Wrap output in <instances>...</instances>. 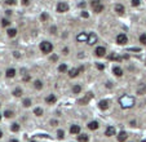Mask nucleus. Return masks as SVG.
Returning <instances> with one entry per match:
<instances>
[{"mask_svg":"<svg viewBox=\"0 0 146 142\" xmlns=\"http://www.w3.org/2000/svg\"><path fill=\"white\" fill-rule=\"evenodd\" d=\"M23 80H25V81H29V80H30V76H29V75H26V76L23 77Z\"/></svg>","mask_w":146,"mask_h":142,"instance_id":"79ce46f5","label":"nucleus"},{"mask_svg":"<svg viewBox=\"0 0 146 142\" xmlns=\"http://www.w3.org/2000/svg\"><path fill=\"white\" fill-rule=\"evenodd\" d=\"M96 67H97L98 70H103V68H105V65H103V63H96Z\"/></svg>","mask_w":146,"mask_h":142,"instance_id":"c9c22d12","label":"nucleus"},{"mask_svg":"<svg viewBox=\"0 0 146 142\" xmlns=\"http://www.w3.org/2000/svg\"><path fill=\"white\" fill-rule=\"evenodd\" d=\"M90 5H92L93 12H96V13H101V12L103 11V5L101 4V1H100V0H93V1L90 3Z\"/></svg>","mask_w":146,"mask_h":142,"instance_id":"f03ea898","label":"nucleus"},{"mask_svg":"<svg viewBox=\"0 0 146 142\" xmlns=\"http://www.w3.org/2000/svg\"><path fill=\"white\" fill-rule=\"evenodd\" d=\"M57 58H58L57 56H52V61H54V62H56V61H57Z\"/></svg>","mask_w":146,"mask_h":142,"instance_id":"a18cd8bd","label":"nucleus"},{"mask_svg":"<svg viewBox=\"0 0 146 142\" xmlns=\"http://www.w3.org/2000/svg\"><path fill=\"white\" fill-rule=\"evenodd\" d=\"M92 97H93V94H92V93H87V96H85V97H84L83 99H80V103L85 105V103L88 102V101H89L90 98H92Z\"/></svg>","mask_w":146,"mask_h":142,"instance_id":"f3484780","label":"nucleus"},{"mask_svg":"<svg viewBox=\"0 0 146 142\" xmlns=\"http://www.w3.org/2000/svg\"><path fill=\"white\" fill-rule=\"evenodd\" d=\"M87 43H88L89 45L96 44V43H97V35L93 34V33H90V34H89V36H88V42H87Z\"/></svg>","mask_w":146,"mask_h":142,"instance_id":"6e6552de","label":"nucleus"},{"mask_svg":"<svg viewBox=\"0 0 146 142\" xmlns=\"http://www.w3.org/2000/svg\"><path fill=\"white\" fill-rule=\"evenodd\" d=\"M5 3L8 4V5H14V4H16V0H7Z\"/></svg>","mask_w":146,"mask_h":142,"instance_id":"4c0bfd02","label":"nucleus"},{"mask_svg":"<svg viewBox=\"0 0 146 142\" xmlns=\"http://www.w3.org/2000/svg\"><path fill=\"white\" fill-rule=\"evenodd\" d=\"M112 72H114V74H115L116 76H122V75H123V70H122L119 66L112 67Z\"/></svg>","mask_w":146,"mask_h":142,"instance_id":"dca6fc26","label":"nucleus"},{"mask_svg":"<svg viewBox=\"0 0 146 142\" xmlns=\"http://www.w3.org/2000/svg\"><path fill=\"white\" fill-rule=\"evenodd\" d=\"M66 70H67V66L65 65V63H62V65L58 66V71H60V72H65Z\"/></svg>","mask_w":146,"mask_h":142,"instance_id":"bb28decb","label":"nucleus"},{"mask_svg":"<svg viewBox=\"0 0 146 142\" xmlns=\"http://www.w3.org/2000/svg\"><path fill=\"white\" fill-rule=\"evenodd\" d=\"M140 43H142V44L146 45V34H142L140 36Z\"/></svg>","mask_w":146,"mask_h":142,"instance_id":"2f4dec72","label":"nucleus"},{"mask_svg":"<svg viewBox=\"0 0 146 142\" xmlns=\"http://www.w3.org/2000/svg\"><path fill=\"white\" fill-rule=\"evenodd\" d=\"M40 20H42V21H47L48 20V14H47V13H43V14L40 16Z\"/></svg>","mask_w":146,"mask_h":142,"instance_id":"f704fd0d","label":"nucleus"},{"mask_svg":"<svg viewBox=\"0 0 146 142\" xmlns=\"http://www.w3.org/2000/svg\"><path fill=\"white\" fill-rule=\"evenodd\" d=\"M1 25H3L4 27H8L9 25H11V22H9L7 18H3V20H1Z\"/></svg>","mask_w":146,"mask_h":142,"instance_id":"c756f323","label":"nucleus"},{"mask_svg":"<svg viewBox=\"0 0 146 142\" xmlns=\"http://www.w3.org/2000/svg\"><path fill=\"white\" fill-rule=\"evenodd\" d=\"M70 133H71V134H79V133H80V127H79V125H71Z\"/></svg>","mask_w":146,"mask_h":142,"instance_id":"9b49d317","label":"nucleus"},{"mask_svg":"<svg viewBox=\"0 0 146 142\" xmlns=\"http://www.w3.org/2000/svg\"><path fill=\"white\" fill-rule=\"evenodd\" d=\"M0 120H1V114H0Z\"/></svg>","mask_w":146,"mask_h":142,"instance_id":"8fccbe9b","label":"nucleus"},{"mask_svg":"<svg viewBox=\"0 0 146 142\" xmlns=\"http://www.w3.org/2000/svg\"><path fill=\"white\" fill-rule=\"evenodd\" d=\"M30 142H35V141H30Z\"/></svg>","mask_w":146,"mask_h":142,"instance_id":"864d4df0","label":"nucleus"},{"mask_svg":"<svg viewBox=\"0 0 146 142\" xmlns=\"http://www.w3.org/2000/svg\"><path fill=\"white\" fill-rule=\"evenodd\" d=\"M88 136L87 134H80V136H78V141L79 142H88Z\"/></svg>","mask_w":146,"mask_h":142,"instance_id":"412c9836","label":"nucleus"},{"mask_svg":"<svg viewBox=\"0 0 146 142\" xmlns=\"http://www.w3.org/2000/svg\"><path fill=\"white\" fill-rule=\"evenodd\" d=\"M40 49H42L43 53H51L53 50V45L49 42H43L42 44H40Z\"/></svg>","mask_w":146,"mask_h":142,"instance_id":"7ed1b4c3","label":"nucleus"},{"mask_svg":"<svg viewBox=\"0 0 146 142\" xmlns=\"http://www.w3.org/2000/svg\"><path fill=\"white\" fill-rule=\"evenodd\" d=\"M34 85H35V88H36V89H42V88H43V83H42L40 80H35Z\"/></svg>","mask_w":146,"mask_h":142,"instance_id":"393cba45","label":"nucleus"},{"mask_svg":"<svg viewBox=\"0 0 146 142\" xmlns=\"http://www.w3.org/2000/svg\"><path fill=\"white\" fill-rule=\"evenodd\" d=\"M128 50H129V52H140L141 49L140 48H129Z\"/></svg>","mask_w":146,"mask_h":142,"instance_id":"58836bf2","label":"nucleus"},{"mask_svg":"<svg viewBox=\"0 0 146 142\" xmlns=\"http://www.w3.org/2000/svg\"><path fill=\"white\" fill-rule=\"evenodd\" d=\"M80 90H81V87L80 85H74V87H72V92H74L75 94H78V93H80Z\"/></svg>","mask_w":146,"mask_h":142,"instance_id":"5701e85b","label":"nucleus"},{"mask_svg":"<svg viewBox=\"0 0 146 142\" xmlns=\"http://www.w3.org/2000/svg\"><path fill=\"white\" fill-rule=\"evenodd\" d=\"M115 133H116V131H115V128H114V127H107L106 131H105V136H107V137L115 136Z\"/></svg>","mask_w":146,"mask_h":142,"instance_id":"1a4fd4ad","label":"nucleus"},{"mask_svg":"<svg viewBox=\"0 0 146 142\" xmlns=\"http://www.w3.org/2000/svg\"><path fill=\"white\" fill-rule=\"evenodd\" d=\"M94 53H96L97 57H103L105 54H106V49H105L103 47H97L96 50H94Z\"/></svg>","mask_w":146,"mask_h":142,"instance_id":"0eeeda50","label":"nucleus"},{"mask_svg":"<svg viewBox=\"0 0 146 142\" xmlns=\"http://www.w3.org/2000/svg\"><path fill=\"white\" fill-rule=\"evenodd\" d=\"M34 114H35L36 116H42V115H43V110L40 109V107H36V109L34 110Z\"/></svg>","mask_w":146,"mask_h":142,"instance_id":"b1692460","label":"nucleus"},{"mask_svg":"<svg viewBox=\"0 0 146 142\" xmlns=\"http://www.w3.org/2000/svg\"><path fill=\"white\" fill-rule=\"evenodd\" d=\"M88 34H85V33H80L79 35H78L76 36V40H78V42H79V43H81V42H88Z\"/></svg>","mask_w":146,"mask_h":142,"instance_id":"423d86ee","label":"nucleus"},{"mask_svg":"<svg viewBox=\"0 0 146 142\" xmlns=\"http://www.w3.org/2000/svg\"><path fill=\"white\" fill-rule=\"evenodd\" d=\"M145 63H146V57H145Z\"/></svg>","mask_w":146,"mask_h":142,"instance_id":"603ef678","label":"nucleus"},{"mask_svg":"<svg viewBox=\"0 0 146 142\" xmlns=\"http://www.w3.org/2000/svg\"><path fill=\"white\" fill-rule=\"evenodd\" d=\"M67 53H69V49L65 48V49H63V54H67Z\"/></svg>","mask_w":146,"mask_h":142,"instance_id":"49530a36","label":"nucleus"},{"mask_svg":"<svg viewBox=\"0 0 146 142\" xmlns=\"http://www.w3.org/2000/svg\"><path fill=\"white\" fill-rule=\"evenodd\" d=\"M5 75H7V77H13L16 75V70H14V68H8L7 72H5Z\"/></svg>","mask_w":146,"mask_h":142,"instance_id":"6ab92c4d","label":"nucleus"},{"mask_svg":"<svg viewBox=\"0 0 146 142\" xmlns=\"http://www.w3.org/2000/svg\"><path fill=\"white\" fill-rule=\"evenodd\" d=\"M7 33H8V36H9V38H14V36L17 35V30H16V29H9Z\"/></svg>","mask_w":146,"mask_h":142,"instance_id":"4be33fe9","label":"nucleus"},{"mask_svg":"<svg viewBox=\"0 0 146 142\" xmlns=\"http://www.w3.org/2000/svg\"><path fill=\"white\" fill-rule=\"evenodd\" d=\"M137 94L138 96L146 94V84H138V87H137Z\"/></svg>","mask_w":146,"mask_h":142,"instance_id":"9d476101","label":"nucleus"},{"mask_svg":"<svg viewBox=\"0 0 146 142\" xmlns=\"http://www.w3.org/2000/svg\"><path fill=\"white\" fill-rule=\"evenodd\" d=\"M45 101H47V103H49V105H52V103H54L57 101V98H56V96L54 94H49L47 98H45Z\"/></svg>","mask_w":146,"mask_h":142,"instance_id":"4468645a","label":"nucleus"},{"mask_svg":"<svg viewBox=\"0 0 146 142\" xmlns=\"http://www.w3.org/2000/svg\"><path fill=\"white\" fill-rule=\"evenodd\" d=\"M127 42H128V38H127L125 34H119V35L116 36V43L118 44L123 45V44H125Z\"/></svg>","mask_w":146,"mask_h":142,"instance_id":"39448f33","label":"nucleus"},{"mask_svg":"<svg viewBox=\"0 0 146 142\" xmlns=\"http://www.w3.org/2000/svg\"><path fill=\"white\" fill-rule=\"evenodd\" d=\"M79 7H80V8H84V7H85V3H84V1H83V3H80V4H79Z\"/></svg>","mask_w":146,"mask_h":142,"instance_id":"c03bdc74","label":"nucleus"},{"mask_svg":"<svg viewBox=\"0 0 146 142\" xmlns=\"http://www.w3.org/2000/svg\"><path fill=\"white\" fill-rule=\"evenodd\" d=\"M13 94H14L16 97H20V96L22 94V89L21 88H16L14 90H13Z\"/></svg>","mask_w":146,"mask_h":142,"instance_id":"a878e982","label":"nucleus"},{"mask_svg":"<svg viewBox=\"0 0 146 142\" xmlns=\"http://www.w3.org/2000/svg\"><path fill=\"white\" fill-rule=\"evenodd\" d=\"M22 4H23V5H29V4H30V0H22Z\"/></svg>","mask_w":146,"mask_h":142,"instance_id":"a19ab883","label":"nucleus"},{"mask_svg":"<svg viewBox=\"0 0 146 142\" xmlns=\"http://www.w3.org/2000/svg\"><path fill=\"white\" fill-rule=\"evenodd\" d=\"M110 59H114V61H122L123 57H119V56H115V54H111L110 57H109Z\"/></svg>","mask_w":146,"mask_h":142,"instance_id":"cd10ccee","label":"nucleus"},{"mask_svg":"<svg viewBox=\"0 0 146 142\" xmlns=\"http://www.w3.org/2000/svg\"><path fill=\"white\" fill-rule=\"evenodd\" d=\"M88 128H89L90 131H96L98 128V123L97 121H90L89 124H88Z\"/></svg>","mask_w":146,"mask_h":142,"instance_id":"aec40b11","label":"nucleus"},{"mask_svg":"<svg viewBox=\"0 0 146 142\" xmlns=\"http://www.w3.org/2000/svg\"><path fill=\"white\" fill-rule=\"evenodd\" d=\"M78 70H79V72H83V71H84V67H83V66H80L79 68H78Z\"/></svg>","mask_w":146,"mask_h":142,"instance_id":"37998d69","label":"nucleus"},{"mask_svg":"<svg viewBox=\"0 0 146 142\" xmlns=\"http://www.w3.org/2000/svg\"><path fill=\"white\" fill-rule=\"evenodd\" d=\"M12 131L13 132H18V131H20V125H18L17 123H13V124H12Z\"/></svg>","mask_w":146,"mask_h":142,"instance_id":"c85d7f7f","label":"nucleus"},{"mask_svg":"<svg viewBox=\"0 0 146 142\" xmlns=\"http://www.w3.org/2000/svg\"><path fill=\"white\" fill-rule=\"evenodd\" d=\"M23 106H25V107H29V106H31V99H30V98H26V99H23Z\"/></svg>","mask_w":146,"mask_h":142,"instance_id":"7c9ffc66","label":"nucleus"},{"mask_svg":"<svg viewBox=\"0 0 146 142\" xmlns=\"http://www.w3.org/2000/svg\"><path fill=\"white\" fill-rule=\"evenodd\" d=\"M135 103H136V101L132 96L124 94L119 98V105H120L122 109H131V107L135 106Z\"/></svg>","mask_w":146,"mask_h":142,"instance_id":"f257e3e1","label":"nucleus"},{"mask_svg":"<svg viewBox=\"0 0 146 142\" xmlns=\"http://www.w3.org/2000/svg\"><path fill=\"white\" fill-rule=\"evenodd\" d=\"M1 137H3V132L0 131V138H1Z\"/></svg>","mask_w":146,"mask_h":142,"instance_id":"09e8293b","label":"nucleus"},{"mask_svg":"<svg viewBox=\"0 0 146 142\" xmlns=\"http://www.w3.org/2000/svg\"><path fill=\"white\" fill-rule=\"evenodd\" d=\"M78 74H79V70H78V68H71V70L69 71V76L70 77H76Z\"/></svg>","mask_w":146,"mask_h":142,"instance_id":"a211bd4d","label":"nucleus"},{"mask_svg":"<svg viewBox=\"0 0 146 142\" xmlns=\"http://www.w3.org/2000/svg\"><path fill=\"white\" fill-rule=\"evenodd\" d=\"M141 142H146V140H144V141H141Z\"/></svg>","mask_w":146,"mask_h":142,"instance_id":"3c124183","label":"nucleus"},{"mask_svg":"<svg viewBox=\"0 0 146 142\" xmlns=\"http://www.w3.org/2000/svg\"><path fill=\"white\" fill-rule=\"evenodd\" d=\"M67 11H69V5H67L66 3L61 1V3L57 4V12H58V13H65V12H67Z\"/></svg>","mask_w":146,"mask_h":142,"instance_id":"20e7f679","label":"nucleus"},{"mask_svg":"<svg viewBox=\"0 0 146 142\" xmlns=\"http://www.w3.org/2000/svg\"><path fill=\"white\" fill-rule=\"evenodd\" d=\"M81 17H83V18H88V17H89V14H88L87 12H81Z\"/></svg>","mask_w":146,"mask_h":142,"instance_id":"ea45409f","label":"nucleus"},{"mask_svg":"<svg viewBox=\"0 0 146 142\" xmlns=\"http://www.w3.org/2000/svg\"><path fill=\"white\" fill-rule=\"evenodd\" d=\"M4 116H5V118H12V116H13V111H9V110H7V111L4 112Z\"/></svg>","mask_w":146,"mask_h":142,"instance_id":"473e14b6","label":"nucleus"},{"mask_svg":"<svg viewBox=\"0 0 146 142\" xmlns=\"http://www.w3.org/2000/svg\"><path fill=\"white\" fill-rule=\"evenodd\" d=\"M9 142H18V141H17V140H11Z\"/></svg>","mask_w":146,"mask_h":142,"instance_id":"de8ad7c7","label":"nucleus"},{"mask_svg":"<svg viewBox=\"0 0 146 142\" xmlns=\"http://www.w3.org/2000/svg\"><path fill=\"white\" fill-rule=\"evenodd\" d=\"M125 140H127V133L124 131H122L120 133L118 134V141H119V142H124Z\"/></svg>","mask_w":146,"mask_h":142,"instance_id":"2eb2a0df","label":"nucleus"},{"mask_svg":"<svg viewBox=\"0 0 146 142\" xmlns=\"http://www.w3.org/2000/svg\"><path fill=\"white\" fill-rule=\"evenodd\" d=\"M124 5H122V4H116L115 5V12L118 13V14H123L124 13Z\"/></svg>","mask_w":146,"mask_h":142,"instance_id":"ddd939ff","label":"nucleus"},{"mask_svg":"<svg viewBox=\"0 0 146 142\" xmlns=\"http://www.w3.org/2000/svg\"><path fill=\"white\" fill-rule=\"evenodd\" d=\"M57 136H58V138L61 140V138H63V137H65V133H63V131H61V129H60V131L57 132Z\"/></svg>","mask_w":146,"mask_h":142,"instance_id":"72a5a7b5","label":"nucleus"},{"mask_svg":"<svg viewBox=\"0 0 146 142\" xmlns=\"http://www.w3.org/2000/svg\"><path fill=\"white\" fill-rule=\"evenodd\" d=\"M132 5H133V7H138L140 5V0H132Z\"/></svg>","mask_w":146,"mask_h":142,"instance_id":"e433bc0d","label":"nucleus"},{"mask_svg":"<svg viewBox=\"0 0 146 142\" xmlns=\"http://www.w3.org/2000/svg\"><path fill=\"white\" fill-rule=\"evenodd\" d=\"M98 106L101 110H106L109 107V101L107 99H102V101H100V103H98Z\"/></svg>","mask_w":146,"mask_h":142,"instance_id":"f8f14e48","label":"nucleus"}]
</instances>
